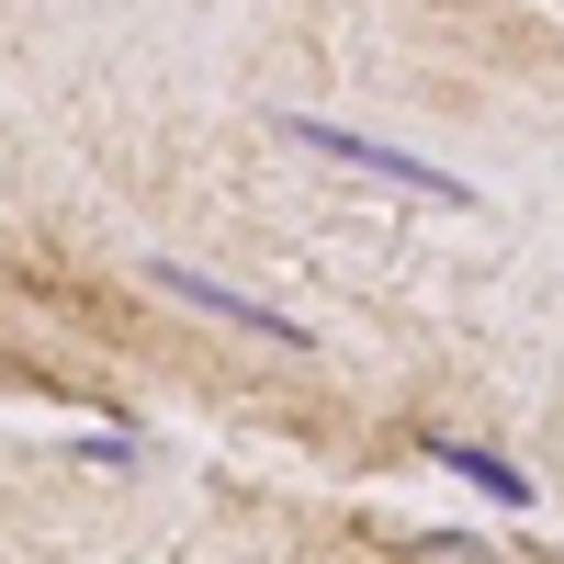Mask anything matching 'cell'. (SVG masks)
Instances as JSON below:
<instances>
[{"label": "cell", "mask_w": 564, "mask_h": 564, "mask_svg": "<svg viewBox=\"0 0 564 564\" xmlns=\"http://www.w3.org/2000/svg\"><path fill=\"white\" fill-rule=\"evenodd\" d=\"M430 463H441V475H463L486 508H508V520H531V508H542V486H531L508 452H486V441H452V430H430Z\"/></svg>", "instance_id": "3"}, {"label": "cell", "mask_w": 564, "mask_h": 564, "mask_svg": "<svg viewBox=\"0 0 564 564\" xmlns=\"http://www.w3.org/2000/svg\"><path fill=\"white\" fill-rule=\"evenodd\" d=\"M68 452H90V463H113V475H135V441H124V430H68Z\"/></svg>", "instance_id": "4"}, {"label": "cell", "mask_w": 564, "mask_h": 564, "mask_svg": "<svg viewBox=\"0 0 564 564\" xmlns=\"http://www.w3.org/2000/svg\"><path fill=\"white\" fill-rule=\"evenodd\" d=\"M148 282H159V294H181L193 316H215V327H249V339H271V350H316L305 316H282V305L238 294V282H215V271H193V260H148Z\"/></svg>", "instance_id": "2"}, {"label": "cell", "mask_w": 564, "mask_h": 564, "mask_svg": "<svg viewBox=\"0 0 564 564\" xmlns=\"http://www.w3.org/2000/svg\"><path fill=\"white\" fill-rule=\"evenodd\" d=\"M282 135L316 159H339V170H372V181H406V193H430V204H475V181L441 170V159H417V148H384V135H361V124H327V113H282Z\"/></svg>", "instance_id": "1"}]
</instances>
